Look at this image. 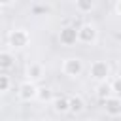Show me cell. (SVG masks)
Listing matches in <instances>:
<instances>
[{
    "mask_svg": "<svg viewBox=\"0 0 121 121\" xmlns=\"http://www.w3.org/2000/svg\"><path fill=\"white\" fill-rule=\"evenodd\" d=\"M8 42H9V45L15 47V49H23V47L28 45L30 34H28L25 28H13V30H9V34H8Z\"/></svg>",
    "mask_w": 121,
    "mask_h": 121,
    "instance_id": "cell-1",
    "label": "cell"
},
{
    "mask_svg": "<svg viewBox=\"0 0 121 121\" xmlns=\"http://www.w3.org/2000/svg\"><path fill=\"white\" fill-rule=\"evenodd\" d=\"M89 76H91L95 81L104 83V81L108 79V76H110V64H108L106 60H95V62L91 64V68H89Z\"/></svg>",
    "mask_w": 121,
    "mask_h": 121,
    "instance_id": "cell-2",
    "label": "cell"
},
{
    "mask_svg": "<svg viewBox=\"0 0 121 121\" xmlns=\"http://www.w3.org/2000/svg\"><path fill=\"white\" fill-rule=\"evenodd\" d=\"M96 36H98V30L93 23H83L78 28V42H81V43H95Z\"/></svg>",
    "mask_w": 121,
    "mask_h": 121,
    "instance_id": "cell-3",
    "label": "cell"
},
{
    "mask_svg": "<svg viewBox=\"0 0 121 121\" xmlns=\"http://www.w3.org/2000/svg\"><path fill=\"white\" fill-rule=\"evenodd\" d=\"M83 72V62L81 59L78 57H68L62 60V74L64 76H70V78H76Z\"/></svg>",
    "mask_w": 121,
    "mask_h": 121,
    "instance_id": "cell-4",
    "label": "cell"
},
{
    "mask_svg": "<svg viewBox=\"0 0 121 121\" xmlns=\"http://www.w3.org/2000/svg\"><path fill=\"white\" fill-rule=\"evenodd\" d=\"M17 95H19V98L23 100V102H30V100H34L36 96H38V87H36V83H32V81H23L21 85H19V91H17Z\"/></svg>",
    "mask_w": 121,
    "mask_h": 121,
    "instance_id": "cell-5",
    "label": "cell"
},
{
    "mask_svg": "<svg viewBox=\"0 0 121 121\" xmlns=\"http://www.w3.org/2000/svg\"><path fill=\"white\" fill-rule=\"evenodd\" d=\"M59 40L62 45H74L78 42V28L76 26H62L59 32Z\"/></svg>",
    "mask_w": 121,
    "mask_h": 121,
    "instance_id": "cell-6",
    "label": "cell"
},
{
    "mask_svg": "<svg viewBox=\"0 0 121 121\" xmlns=\"http://www.w3.org/2000/svg\"><path fill=\"white\" fill-rule=\"evenodd\" d=\"M43 74H45V70H43V64L42 62H28L26 64V78H28V81L34 83V81L42 79Z\"/></svg>",
    "mask_w": 121,
    "mask_h": 121,
    "instance_id": "cell-7",
    "label": "cell"
},
{
    "mask_svg": "<svg viewBox=\"0 0 121 121\" xmlns=\"http://www.w3.org/2000/svg\"><path fill=\"white\" fill-rule=\"evenodd\" d=\"M104 110L108 115H119L121 113V98L119 96H112L108 100H104Z\"/></svg>",
    "mask_w": 121,
    "mask_h": 121,
    "instance_id": "cell-8",
    "label": "cell"
},
{
    "mask_svg": "<svg viewBox=\"0 0 121 121\" xmlns=\"http://www.w3.org/2000/svg\"><path fill=\"white\" fill-rule=\"evenodd\" d=\"M51 104H53V110H55L57 113H66V112H70V98H68V96H55Z\"/></svg>",
    "mask_w": 121,
    "mask_h": 121,
    "instance_id": "cell-9",
    "label": "cell"
},
{
    "mask_svg": "<svg viewBox=\"0 0 121 121\" xmlns=\"http://www.w3.org/2000/svg\"><path fill=\"white\" fill-rule=\"evenodd\" d=\"M85 110V100L81 95H74L70 96V112L72 113H81Z\"/></svg>",
    "mask_w": 121,
    "mask_h": 121,
    "instance_id": "cell-10",
    "label": "cell"
},
{
    "mask_svg": "<svg viewBox=\"0 0 121 121\" xmlns=\"http://www.w3.org/2000/svg\"><path fill=\"white\" fill-rule=\"evenodd\" d=\"M15 64V57L11 51H0V68L2 70H8Z\"/></svg>",
    "mask_w": 121,
    "mask_h": 121,
    "instance_id": "cell-11",
    "label": "cell"
},
{
    "mask_svg": "<svg viewBox=\"0 0 121 121\" xmlns=\"http://www.w3.org/2000/svg\"><path fill=\"white\" fill-rule=\"evenodd\" d=\"M96 96L100 98V100H108V98H112L113 96V93H112V87H110V83H100L98 87H96Z\"/></svg>",
    "mask_w": 121,
    "mask_h": 121,
    "instance_id": "cell-12",
    "label": "cell"
},
{
    "mask_svg": "<svg viewBox=\"0 0 121 121\" xmlns=\"http://www.w3.org/2000/svg\"><path fill=\"white\" fill-rule=\"evenodd\" d=\"M74 6L79 13H89V11L95 9V2H91V0H78Z\"/></svg>",
    "mask_w": 121,
    "mask_h": 121,
    "instance_id": "cell-13",
    "label": "cell"
},
{
    "mask_svg": "<svg viewBox=\"0 0 121 121\" xmlns=\"http://www.w3.org/2000/svg\"><path fill=\"white\" fill-rule=\"evenodd\" d=\"M38 100H42V102H53V91L49 89V87H42V89H38V96H36Z\"/></svg>",
    "mask_w": 121,
    "mask_h": 121,
    "instance_id": "cell-14",
    "label": "cell"
},
{
    "mask_svg": "<svg viewBox=\"0 0 121 121\" xmlns=\"http://www.w3.org/2000/svg\"><path fill=\"white\" fill-rule=\"evenodd\" d=\"M9 87H11V79H9V76H6V74H0V93H6V91H9Z\"/></svg>",
    "mask_w": 121,
    "mask_h": 121,
    "instance_id": "cell-15",
    "label": "cell"
},
{
    "mask_svg": "<svg viewBox=\"0 0 121 121\" xmlns=\"http://www.w3.org/2000/svg\"><path fill=\"white\" fill-rule=\"evenodd\" d=\"M110 87H112V93L113 95H121V78H115L110 83Z\"/></svg>",
    "mask_w": 121,
    "mask_h": 121,
    "instance_id": "cell-16",
    "label": "cell"
},
{
    "mask_svg": "<svg viewBox=\"0 0 121 121\" xmlns=\"http://www.w3.org/2000/svg\"><path fill=\"white\" fill-rule=\"evenodd\" d=\"M115 11L121 15V2H117V4H115Z\"/></svg>",
    "mask_w": 121,
    "mask_h": 121,
    "instance_id": "cell-17",
    "label": "cell"
},
{
    "mask_svg": "<svg viewBox=\"0 0 121 121\" xmlns=\"http://www.w3.org/2000/svg\"><path fill=\"white\" fill-rule=\"evenodd\" d=\"M2 6H8V4H0V9H2Z\"/></svg>",
    "mask_w": 121,
    "mask_h": 121,
    "instance_id": "cell-18",
    "label": "cell"
},
{
    "mask_svg": "<svg viewBox=\"0 0 121 121\" xmlns=\"http://www.w3.org/2000/svg\"><path fill=\"white\" fill-rule=\"evenodd\" d=\"M117 38H119V42H121V32H119V36H117Z\"/></svg>",
    "mask_w": 121,
    "mask_h": 121,
    "instance_id": "cell-19",
    "label": "cell"
},
{
    "mask_svg": "<svg viewBox=\"0 0 121 121\" xmlns=\"http://www.w3.org/2000/svg\"><path fill=\"white\" fill-rule=\"evenodd\" d=\"M0 108H2V102H0Z\"/></svg>",
    "mask_w": 121,
    "mask_h": 121,
    "instance_id": "cell-20",
    "label": "cell"
},
{
    "mask_svg": "<svg viewBox=\"0 0 121 121\" xmlns=\"http://www.w3.org/2000/svg\"><path fill=\"white\" fill-rule=\"evenodd\" d=\"M89 121H91V119H89Z\"/></svg>",
    "mask_w": 121,
    "mask_h": 121,
    "instance_id": "cell-21",
    "label": "cell"
}]
</instances>
